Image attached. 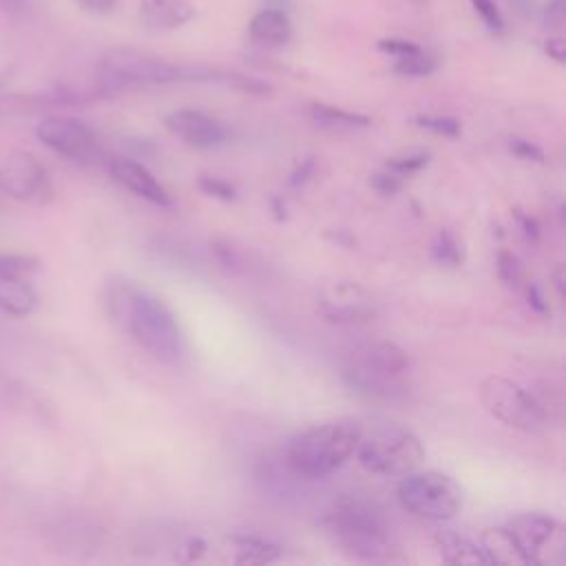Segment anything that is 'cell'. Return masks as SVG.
<instances>
[{
    "label": "cell",
    "mask_w": 566,
    "mask_h": 566,
    "mask_svg": "<svg viewBox=\"0 0 566 566\" xmlns=\"http://www.w3.org/2000/svg\"><path fill=\"white\" fill-rule=\"evenodd\" d=\"M234 562L241 564H268L279 557V546L259 535H234Z\"/></svg>",
    "instance_id": "44dd1931"
},
{
    "label": "cell",
    "mask_w": 566,
    "mask_h": 566,
    "mask_svg": "<svg viewBox=\"0 0 566 566\" xmlns=\"http://www.w3.org/2000/svg\"><path fill=\"white\" fill-rule=\"evenodd\" d=\"M31 9V0H0V11L9 15H24Z\"/></svg>",
    "instance_id": "74e56055"
},
{
    "label": "cell",
    "mask_w": 566,
    "mask_h": 566,
    "mask_svg": "<svg viewBox=\"0 0 566 566\" xmlns=\"http://www.w3.org/2000/svg\"><path fill=\"white\" fill-rule=\"evenodd\" d=\"M199 188H201L206 195H210V197H214V199H221V201H232V199H237L234 186H232L230 181L221 179V177L201 175V177H199Z\"/></svg>",
    "instance_id": "484cf974"
},
{
    "label": "cell",
    "mask_w": 566,
    "mask_h": 566,
    "mask_svg": "<svg viewBox=\"0 0 566 566\" xmlns=\"http://www.w3.org/2000/svg\"><path fill=\"white\" fill-rule=\"evenodd\" d=\"M356 455L369 473L400 478L420 467L424 460V447L413 431L389 424L369 436H360Z\"/></svg>",
    "instance_id": "8992f818"
},
{
    "label": "cell",
    "mask_w": 566,
    "mask_h": 566,
    "mask_svg": "<svg viewBox=\"0 0 566 566\" xmlns=\"http://www.w3.org/2000/svg\"><path fill=\"white\" fill-rule=\"evenodd\" d=\"M475 13L480 15V20L486 24L489 31H502L504 29V18L497 9V4L493 0H471Z\"/></svg>",
    "instance_id": "83f0119b"
},
{
    "label": "cell",
    "mask_w": 566,
    "mask_h": 566,
    "mask_svg": "<svg viewBox=\"0 0 566 566\" xmlns=\"http://www.w3.org/2000/svg\"><path fill=\"white\" fill-rule=\"evenodd\" d=\"M524 562L533 566L562 564L566 555V533L562 524L546 513H520L509 526Z\"/></svg>",
    "instance_id": "9c48e42d"
},
{
    "label": "cell",
    "mask_w": 566,
    "mask_h": 566,
    "mask_svg": "<svg viewBox=\"0 0 566 566\" xmlns=\"http://www.w3.org/2000/svg\"><path fill=\"white\" fill-rule=\"evenodd\" d=\"M402 181H405V177L396 175V172L389 170V168H385L382 172L371 175V186H374L378 192H382V195H394V192H398V190L402 188Z\"/></svg>",
    "instance_id": "f546056e"
},
{
    "label": "cell",
    "mask_w": 566,
    "mask_h": 566,
    "mask_svg": "<svg viewBox=\"0 0 566 566\" xmlns=\"http://www.w3.org/2000/svg\"><path fill=\"white\" fill-rule=\"evenodd\" d=\"M82 9L91 13H108L117 4V0H75Z\"/></svg>",
    "instance_id": "8d00e7d4"
},
{
    "label": "cell",
    "mask_w": 566,
    "mask_h": 566,
    "mask_svg": "<svg viewBox=\"0 0 566 566\" xmlns=\"http://www.w3.org/2000/svg\"><path fill=\"white\" fill-rule=\"evenodd\" d=\"M509 150H511L515 157L524 159V161H537V164L544 161V150H542L537 144H533V142H528V139H522V137L509 139Z\"/></svg>",
    "instance_id": "f1b7e54d"
},
{
    "label": "cell",
    "mask_w": 566,
    "mask_h": 566,
    "mask_svg": "<svg viewBox=\"0 0 566 566\" xmlns=\"http://www.w3.org/2000/svg\"><path fill=\"white\" fill-rule=\"evenodd\" d=\"M248 33L261 46H283L292 38V22L279 9H263L250 20Z\"/></svg>",
    "instance_id": "e0dca14e"
},
{
    "label": "cell",
    "mask_w": 566,
    "mask_h": 566,
    "mask_svg": "<svg viewBox=\"0 0 566 566\" xmlns=\"http://www.w3.org/2000/svg\"><path fill=\"white\" fill-rule=\"evenodd\" d=\"M203 553H206V542L201 537H188L179 544L175 557L179 562H197L203 557Z\"/></svg>",
    "instance_id": "1f68e13d"
},
{
    "label": "cell",
    "mask_w": 566,
    "mask_h": 566,
    "mask_svg": "<svg viewBox=\"0 0 566 566\" xmlns=\"http://www.w3.org/2000/svg\"><path fill=\"white\" fill-rule=\"evenodd\" d=\"M544 24L548 29H559L564 24V0H548L544 9Z\"/></svg>",
    "instance_id": "d6a6232c"
},
{
    "label": "cell",
    "mask_w": 566,
    "mask_h": 566,
    "mask_svg": "<svg viewBox=\"0 0 566 566\" xmlns=\"http://www.w3.org/2000/svg\"><path fill=\"white\" fill-rule=\"evenodd\" d=\"M427 161H429L427 153H409V155H402V157H391L385 168L394 170L400 177H409L411 172H418L420 168H424Z\"/></svg>",
    "instance_id": "d4e9b609"
},
{
    "label": "cell",
    "mask_w": 566,
    "mask_h": 566,
    "mask_svg": "<svg viewBox=\"0 0 566 566\" xmlns=\"http://www.w3.org/2000/svg\"><path fill=\"white\" fill-rule=\"evenodd\" d=\"M310 117H312V122L318 128L332 130V133H349V130L367 128L371 124V119L367 115L343 111V108H336V106H329V104H321V102L310 106Z\"/></svg>",
    "instance_id": "ffe728a7"
},
{
    "label": "cell",
    "mask_w": 566,
    "mask_h": 566,
    "mask_svg": "<svg viewBox=\"0 0 566 566\" xmlns=\"http://www.w3.org/2000/svg\"><path fill=\"white\" fill-rule=\"evenodd\" d=\"M544 51L555 60V62H564V40L562 38H551V40H546V44H544Z\"/></svg>",
    "instance_id": "f35d334b"
},
{
    "label": "cell",
    "mask_w": 566,
    "mask_h": 566,
    "mask_svg": "<svg viewBox=\"0 0 566 566\" xmlns=\"http://www.w3.org/2000/svg\"><path fill=\"white\" fill-rule=\"evenodd\" d=\"M108 172L111 177L124 186L126 190H130L133 195L150 201L153 206L159 208H170L172 206V197L170 192L155 179V175L139 161L135 159H126V157H113L108 161Z\"/></svg>",
    "instance_id": "5bb4252c"
},
{
    "label": "cell",
    "mask_w": 566,
    "mask_h": 566,
    "mask_svg": "<svg viewBox=\"0 0 566 566\" xmlns=\"http://www.w3.org/2000/svg\"><path fill=\"white\" fill-rule=\"evenodd\" d=\"M329 535L354 557L365 562H394L396 544L382 511L360 497L343 495L323 517Z\"/></svg>",
    "instance_id": "3957f363"
},
{
    "label": "cell",
    "mask_w": 566,
    "mask_h": 566,
    "mask_svg": "<svg viewBox=\"0 0 566 566\" xmlns=\"http://www.w3.org/2000/svg\"><path fill=\"white\" fill-rule=\"evenodd\" d=\"M438 62L436 57H431L429 53H424L422 49H418L416 53L411 55H405V57H396L394 62V71L398 75H407V77H424V75H431L436 71Z\"/></svg>",
    "instance_id": "7402d4cb"
},
{
    "label": "cell",
    "mask_w": 566,
    "mask_h": 566,
    "mask_svg": "<svg viewBox=\"0 0 566 566\" xmlns=\"http://www.w3.org/2000/svg\"><path fill=\"white\" fill-rule=\"evenodd\" d=\"M312 172H314V159L307 157V159H303V161L296 166V170L290 175V186L298 188L301 184H305V181L312 177Z\"/></svg>",
    "instance_id": "e575fe53"
},
{
    "label": "cell",
    "mask_w": 566,
    "mask_h": 566,
    "mask_svg": "<svg viewBox=\"0 0 566 566\" xmlns=\"http://www.w3.org/2000/svg\"><path fill=\"white\" fill-rule=\"evenodd\" d=\"M433 259L447 268H458L462 263V248L449 230L438 232L433 243Z\"/></svg>",
    "instance_id": "603a6c76"
},
{
    "label": "cell",
    "mask_w": 566,
    "mask_h": 566,
    "mask_svg": "<svg viewBox=\"0 0 566 566\" xmlns=\"http://www.w3.org/2000/svg\"><path fill=\"white\" fill-rule=\"evenodd\" d=\"M106 305L113 321L128 332L150 356L166 365H179L188 345L175 314L148 290L115 279L108 283Z\"/></svg>",
    "instance_id": "6da1fadb"
},
{
    "label": "cell",
    "mask_w": 566,
    "mask_h": 566,
    "mask_svg": "<svg viewBox=\"0 0 566 566\" xmlns=\"http://www.w3.org/2000/svg\"><path fill=\"white\" fill-rule=\"evenodd\" d=\"M378 49L387 55H394V57H405V55H411L416 53L420 46L416 42H409V40H400V38H385V40H378Z\"/></svg>",
    "instance_id": "4dcf8cb0"
},
{
    "label": "cell",
    "mask_w": 566,
    "mask_h": 566,
    "mask_svg": "<svg viewBox=\"0 0 566 566\" xmlns=\"http://www.w3.org/2000/svg\"><path fill=\"white\" fill-rule=\"evenodd\" d=\"M35 135L46 148L73 161H91L99 155V139L95 130L75 117H44L35 126Z\"/></svg>",
    "instance_id": "8fae6325"
},
{
    "label": "cell",
    "mask_w": 566,
    "mask_h": 566,
    "mask_svg": "<svg viewBox=\"0 0 566 566\" xmlns=\"http://www.w3.org/2000/svg\"><path fill=\"white\" fill-rule=\"evenodd\" d=\"M316 307L323 318L338 325L367 323L378 314V301L354 281L325 283L316 294Z\"/></svg>",
    "instance_id": "30bf717a"
},
{
    "label": "cell",
    "mask_w": 566,
    "mask_h": 566,
    "mask_svg": "<svg viewBox=\"0 0 566 566\" xmlns=\"http://www.w3.org/2000/svg\"><path fill=\"white\" fill-rule=\"evenodd\" d=\"M553 281H555V287H557L559 296H562V294H564V268H562V265L555 270V274H553Z\"/></svg>",
    "instance_id": "ab89813d"
},
{
    "label": "cell",
    "mask_w": 566,
    "mask_h": 566,
    "mask_svg": "<svg viewBox=\"0 0 566 566\" xmlns=\"http://www.w3.org/2000/svg\"><path fill=\"white\" fill-rule=\"evenodd\" d=\"M166 128L192 148H217L228 139V128L197 108H179L166 117Z\"/></svg>",
    "instance_id": "4fadbf2b"
},
{
    "label": "cell",
    "mask_w": 566,
    "mask_h": 566,
    "mask_svg": "<svg viewBox=\"0 0 566 566\" xmlns=\"http://www.w3.org/2000/svg\"><path fill=\"white\" fill-rule=\"evenodd\" d=\"M433 539H436V548H438L440 557L449 564H467V566L489 564L480 544L471 542L464 535H458L453 531H438Z\"/></svg>",
    "instance_id": "d6986e66"
},
{
    "label": "cell",
    "mask_w": 566,
    "mask_h": 566,
    "mask_svg": "<svg viewBox=\"0 0 566 566\" xmlns=\"http://www.w3.org/2000/svg\"><path fill=\"white\" fill-rule=\"evenodd\" d=\"M363 431L354 420H332L294 433L283 460L287 469L303 480H318L340 469L358 447Z\"/></svg>",
    "instance_id": "277c9868"
},
{
    "label": "cell",
    "mask_w": 566,
    "mask_h": 566,
    "mask_svg": "<svg viewBox=\"0 0 566 566\" xmlns=\"http://www.w3.org/2000/svg\"><path fill=\"white\" fill-rule=\"evenodd\" d=\"M480 548L484 551L489 564H504V566H526L524 555L511 535L509 528H484L480 533Z\"/></svg>",
    "instance_id": "ac0fdd59"
},
{
    "label": "cell",
    "mask_w": 566,
    "mask_h": 566,
    "mask_svg": "<svg viewBox=\"0 0 566 566\" xmlns=\"http://www.w3.org/2000/svg\"><path fill=\"white\" fill-rule=\"evenodd\" d=\"M0 188L15 199L35 201L49 192V177L35 157L9 150L0 157Z\"/></svg>",
    "instance_id": "7c38bea8"
},
{
    "label": "cell",
    "mask_w": 566,
    "mask_h": 566,
    "mask_svg": "<svg viewBox=\"0 0 566 566\" xmlns=\"http://www.w3.org/2000/svg\"><path fill=\"white\" fill-rule=\"evenodd\" d=\"M405 511L424 520H449L462 506V491L453 478L440 471H409L396 486Z\"/></svg>",
    "instance_id": "52a82bcc"
},
{
    "label": "cell",
    "mask_w": 566,
    "mask_h": 566,
    "mask_svg": "<svg viewBox=\"0 0 566 566\" xmlns=\"http://www.w3.org/2000/svg\"><path fill=\"white\" fill-rule=\"evenodd\" d=\"M139 18L150 29H177L195 18L188 0H139Z\"/></svg>",
    "instance_id": "2e32d148"
},
{
    "label": "cell",
    "mask_w": 566,
    "mask_h": 566,
    "mask_svg": "<svg viewBox=\"0 0 566 566\" xmlns=\"http://www.w3.org/2000/svg\"><path fill=\"white\" fill-rule=\"evenodd\" d=\"M513 214H515V219H517V226H520L522 234H524L528 241H537V237H539V228H537L535 219H533V217H528V214H524L522 210H515Z\"/></svg>",
    "instance_id": "836d02e7"
},
{
    "label": "cell",
    "mask_w": 566,
    "mask_h": 566,
    "mask_svg": "<svg viewBox=\"0 0 566 566\" xmlns=\"http://www.w3.org/2000/svg\"><path fill=\"white\" fill-rule=\"evenodd\" d=\"M24 270L0 268V310L11 316H27L38 305L33 285L22 279Z\"/></svg>",
    "instance_id": "9a60e30c"
},
{
    "label": "cell",
    "mask_w": 566,
    "mask_h": 566,
    "mask_svg": "<svg viewBox=\"0 0 566 566\" xmlns=\"http://www.w3.org/2000/svg\"><path fill=\"white\" fill-rule=\"evenodd\" d=\"M179 80H184V66L137 49H113L97 62L93 93L97 97H115L128 91Z\"/></svg>",
    "instance_id": "5b68a950"
},
{
    "label": "cell",
    "mask_w": 566,
    "mask_h": 566,
    "mask_svg": "<svg viewBox=\"0 0 566 566\" xmlns=\"http://www.w3.org/2000/svg\"><path fill=\"white\" fill-rule=\"evenodd\" d=\"M345 385L369 400H402L409 394V358L389 340H369L352 347L340 365Z\"/></svg>",
    "instance_id": "7a4b0ae2"
},
{
    "label": "cell",
    "mask_w": 566,
    "mask_h": 566,
    "mask_svg": "<svg viewBox=\"0 0 566 566\" xmlns=\"http://www.w3.org/2000/svg\"><path fill=\"white\" fill-rule=\"evenodd\" d=\"M526 298H528V305H531L537 314H546V312H548V305H546V301H544V294H542V290H539L535 283H531V285L526 287Z\"/></svg>",
    "instance_id": "d590c367"
},
{
    "label": "cell",
    "mask_w": 566,
    "mask_h": 566,
    "mask_svg": "<svg viewBox=\"0 0 566 566\" xmlns=\"http://www.w3.org/2000/svg\"><path fill=\"white\" fill-rule=\"evenodd\" d=\"M495 270H497V276H500V281H502L504 285L513 287V285H517V283H520L522 270H520V263H517V259H515L511 252H506V250L497 252V263H495Z\"/></svg>",
    "instance_id": "4316f807"
},
{
    "label": "cell",
    "mask_w": 566,
    "mask_h": 566,
    "mask_svg": "<svg viewBox=\"0 0 566 566\" xmlns=\"http://www.w3.org/2000/svg\"><path fill=\"white\" fill-rule=\"evenodd\" d=\"M416 124L424 130H431L442 137H458L460 135V122L455 117L444 115H418Z\"/></svg>",
    "instance_id": "cb8c5ba5"
},
{
    "label": "cell",
    "mask_w": 566,
    "mask_h": 566,
    "mask_svg": "<svg viewBox=\"0 0 566 566\" xmlns=\"http://www.w3.org/2000/svg\"><path fill=\"white\" fill-rule=\"evenodd\" d=\"M480 400L493 418L524 433H539L548 422L544 405L502 376H486L480 382Z\"/></svg>",
    "instance_id": "ba28073f"
}]
</instances>
